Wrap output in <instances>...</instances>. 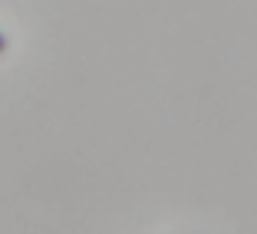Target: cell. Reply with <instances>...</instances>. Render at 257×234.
I'll return each instance as SVG.
<instances>
[{
	"label": "cell",
	"instance_id": "cell-1",
	"mask_svg": "<svg viewBox=\"0 0 257 234\" xmlns=\"http://www.w3.org/2000/svg\"><path fill=\"white\" fill-rule=\"evenodd\" d=\"M4 50H7V40H4V37H0V53H4Z\"/></svg>",
	"mask_w": 257,
	"mask_h": 234
}]
</instances>
